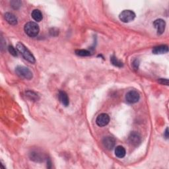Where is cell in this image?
Returning a JSON list of instances; mask_svg holds the SVG:
<instances>
[{
  "instance_id": "cell-14",
  "label": "cell",
  "mask_w": 169,
  "mask_h": 169,
  "mask_svg": "<svg viewBox=\"0 0 169 169\" xmlns=\"http://www.w3.org/2000/svg\"><path fill=\"white\" fill-rule=\"evenodd\" d=\"M115 155L118 158H124L126 155V149L122 146H118L115 149Z\"/></svg>"
},
{
  "instance_id": "cell-7",
  "label": "cell",
  "mask_w": 169,
  "mask_h": 169,
  "mask_svg": "<svg viewBox=\"0 0 169 169\" xmlns=\"http://www.w3.org/2000/svg\"><path fill=\"white\" fill-rule=\"evenodd\" d=\"M110 122V117L107 114L103 113L98 116L96 120V123L100 127H103L107 126Z\"/></svg>"
},
{
  "instance_id": "cell-4",
  "label": "cell",
  "mask_w": 169,
  "mask_h": 169,
  "mask_svg": "<svg viewBox=\"0 0 169 169\" xmlns=\"http://www.w3.org/2000/svg\"><path fill=\"white\" fill-rule=\"evenodd\" d=\"M135 17V14L134 11L131 10L123 11L119 15V18L123 22H130L134 21Z\"/></svg>"
},
{
  "instance_id": "cell-20",
  "label": "cell",
  "mask_w": 169,
  "mask_h": 169,
  "mask_svg": "<svg viewBox=\"0 0 169 169\" xmlns=\"http://www.w3.org/2000/svg\"><path fill=\"white\" fill-rule=\"evenodd\" d=\"M11 5L12 7L15 10H17L19 9L21 6V1H12L11 2Z\"/></svg>"
},
{
  "instance_id": "cell-12",
  "label": "cell",
  "mask_w": 169,
  "mask_h": 169,
  "mask_svg": "<svg viewBox=\"0 0 169 169\" xmlns=\"http://www.w3.org/2000/svg\"><path fill=\"white\" fill-rule=\"evenodd\" d=\"M5 19L8 23L11 25H16L17 24V17L11 13H6L5 14Z\"/></svg>"
},
{
  "instance_id": "cell-19",
  "label": "cell",
  "mask_w": 169,
  "mask_h": 169,
  "mask_svg": "<svg viewBox=\"0 0 169 169\" xmlns=\"http://www.w3.org/2000/svg\"><path fill=\"white\" fill-rule=\"evenodd\" d=\"M8 50H9V52H10L12 56H17L18 55V53H17V50L13 46H9L8 47Z\"/></svg>"
},
{
  "instance_id": "cell-16",
  "label": "cell",
  "mask_w": 169,
  "mask_h": 169,
  "mask_svg": "<svg viewBox=\"0 0 169 169\" xmlns=\"http://www.w3.org/2000/svg\"><path fill=\"white\" fill-rule=\"evenodd\" d=\"M26 97H28L30 100H38L39 99L38 95L36 93L33 92V91H26Z\"/></svg>"
},
{
  "instance_id": "cell-22",
  "label": "cell",
  "mask_w": 169,
  "mask_h": 169,
  "mask_svg": "<svg viewBox=\"0 0 169 169\" xmlns=\"http://www.w3.org/2000/svg\"><path fill=\"white\" fill-rule=\"evenodd\" d=\"M139 60H135L133 62V67L135 70H138V67H139Z\"/></svg>"
},
{
  "instance_id": "cell-21",
  "label": "cell",
  "mask_w": 169,
  "mask_h": 169,
  "mask_svg": "<svg viewBox=\"0 0 169 169\" xmlns=\"http://www.w3.org/2000/svg\"><path fill=\"white\" fill-rule=\"evenodd\" d=\"M159 83H160L162 85H168V80L167 79H160L159 80Z\"/></svg>"
},
{
  "instance_id": "cell-9",
  "label": "cell",
  "mask_w": 169,
  "mask_h": 169,
  "mask_svg": "<svg viewBox=\"0 0 169 169\" xmlns=\"http://www.w3.org/2000/svg\"><path fill=\"white\" fill-rule=\"evenodd\" d=\"M103 143L104 146L108 150H112L114 147H115L116 144V141L115 138H113L112 137H106L103 139Z\"/></svg>"
},
{
  "instance_id": "cell-23",
  "label": "cell",
  "mask_w": 169,
  "mask_h": 169,
  "mask_svg": "<svg viewBox=\"0 0 169 169\" xmlns=\"http://www.w3.org/2000/svg\"><path fill=\"white\" fill-rule=\"evenodd\" d=\"M164 137H165V138H166V139H168V127L166 129L165 131H164Z\"/></svg>"
},
{
  "instance_id": "cell-3",
  "label": "cell",
  "mask_w": 169,
  "mask_h": 169,
  "mask_svg": "<svg viewBox=\"0 0 169 169\" xmlns=\"http://www.w3.org/2000/svg\"><path fill=\"white\" fill-rule=\"evenodd\" d=\"M15 71L17 74L20 77H22V78L28 80H30L33 78V73L26 67L21 66H17L16 67Z\"/></svg>"
},
{
  "instance_id": "cell-18",
  "label": "cell",
  "mask_w": 169,
  "mask_h": 169,
  "mask_svg": "<svg viewBox=\"0 0 169 169\" xmlns=\"http://www.w3.org/2000/svg\"><path fill=\"white\" fill-rule=\"evenodd\" d=\"M30 158L32 160H33V161H37V162H39L40 160H41L42 161V156L40 155V153H36V152H33L30 153ZM43 161V160H42Z\"/></svg>"
},
{
  "instance_id": "cell-11",
  "label": "cell",
  "mask_w": 169,
  "mask_h": 169,
  "mask_svg": "<svg viewBox=\"0 0 169 169\" xmlns=\"http://www.w3.org/2000/svg\"><path fill=\"white\" fill-rule=\"evenodd\" d=\"M168 52V46L167 45H161L159 46L155 47L153 49V53L154 54H167Z\"/></svg>"
},
{
  "instance_id": "cell-2",
  "label": "cell",
  "mask_w": 169,
  "mask_h": 169,
  "mask_svg": "<svg viewBox=\"0 0 169 169\" xmlns=\"http://www.w3.org/2000/svg\"><path fill=\"white\" fill-rule=\"evenodd\" d=\"M25 33L30 37H35L39 33V26L34 22H29L25 25Z\"/></svg>"
},
{
  "instance_id": "cell-8",
  "label": "cell",
  "mask_w": 169,
  "mask_h": 169,
  "mask_svg": "<svg viewBox=\"0 0 169 169\" xmlns=\"http://www.w3.org/2000/svg\"><path fill=\"white\" fill-rule=\"evenodd\" d=\"M153 26H155V28L157 29V34L161 35L164 33V30H165L166 22L164 20L161 19H159L154 21Z\"/></svg>"
},
{
  "instance_id": "cell-10",
  "label": "cell",
  "mask_w": 169,
  "mask_h": 169,
  "mask_svg": "<svg viewBox=\"0 0 169 169\" xmlns=\"http://www.w3.org/2000/svg\"><path fill=\"white\" fill-rule=\"evenodd\" d=\"M58 97L60 101L62 103V104L63 105V106L67 107L68 105H69V103H70L69 98H68L67 93L64 92V91H60L58 94Z\"/></svg>"
},
{
  "instance_id": "cell-13",
  "label": "cell",
  "mask_w": 169,
  "mask_h": 169,
  "mask_svg": "<svg viewBox=\"0 0 169 169\" xmlns=\"http://www.w3.org/2000/svg\"><path fill=\"white\" fill-rule=\"evenodd\" d=\"M31 16L36 22H40L43 19L42 13L38 10H34L31 13Z\"/></svg>"
},
{
  "instance_id": "cell-17",
  "label": "cell",
  "mask_w": 169,
  "mask_h": 169,
  "mask_svg": "<svg viewBox=\"0 0 169 169\" xmlns=\"http://www.w3.org/2000/svg\"><path fill=\"white\" fill-rule=\"evenodd\" d=\"M75 54L79 56H89L91 55V52L87 50H75Z\"/></svg>"
},
{
  "instance_id": "cell-1",
  "label": "cell",
  "mask_w": 169,
  "mask_h": 169,
  "mask_svg": "<svg viewBox=\"0 0 169 169\" xmlns=\"http://www.w3.org/2000/svg\"><path fill=\"white\" fill-rule=\"evenodd\" d=\"M16 48L17 50L22 54V56H23V58L26 60L32 63H35L36 60L33 54L30 52V50L27 48L21 42H18L16 46Z\"/></svg>"
},
{
  "instance_id": "cell-15",
  "label": "cell",
  "mask_w": 169,
  "mask_h": 169,
  "mask_svg": "<svg viewBox=\"0 0 169 169\" xmlns=\"http://www.w3.org/2000/svg\"><path fill=\"white\" fill-rule=\"evenodd\" d=\"M111 62L112 65H114L116 67H123V66H124L123 63L120 60H118V59L115 56H111Z\"/></svg>"
},
{
  "instance_id": "cell-5",
  "label": "cell",
  "mask_w": 169,
  "mask_h": 169,
  "mask_svg": "<svg viewBox=\"0 0 169 169\" xmlns=\"http://www.w3.org/2000/svg\"><path fill=\"white\" fill-rule=\"evenodd\" d=\"M140 98L139 94L136 91H130L126 95V101L130 104H134L139 101Z\"/></svg>"
},
{
  "instance_id": "cell-6",
  "label": "cell",
  "mask_w": 169,
  "mask_h": 169,
  "mask_svg": "<svg viewBox=\"0 0 169 169\" xmlns=\"http://www.w3.org/2000/svg\"><path fill=\"white\" fill-rule=\"evenodd\" d=\"M130 143L134 146H138L141 142V137L136 131H132L128 138Z\"/></svg>"
}]
</instances>
